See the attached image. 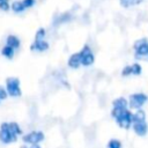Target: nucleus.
I'll return each mask as SVG.
<instances>
[{
	"instance_id": "nucleus-7",
	"label": "nucleus",
	"mask_w": 148,
	"mask_h": 148,
	"mask_svg": "<svg viewBox=\"0 0 148 148\" xmlns=\"http://www.w3.org/2000/svg\"><path fill=\"white\" fill-rule=\"evenodd\" d=\"M81 53V65L83 66H90L95 61V57L88 45H84L83 49L80 51Z\"/></svg>"
},
{
	"instance_id": "nucleus-26",
	"label": "nucleus",
	"mask_w": 148,
	"mask_h": 148,
	"mask_svg": "<svg viewBox=\"0 0 148 148\" xmlns=\"http://www.w3.org/2000/svg\"><path fill=\"white\" fill-rule=\"evenodd\" d=\"M21 148H28V147H27V146H22Z\"/></svg>"
},
{
	"instance_id": "nucleus-18",
	"label": "nucleus",
	"mask_w": 148,
	"mask_h": 148,
	"mask_svg": "<svg viewBox=\"0 0 148 148\" xmlns=\"http://www.w3.org/2000/svg\"><path fill=\"white\" fill-rule=\"evenodd\" d=\"M131 71H132L133 75H140L142 68H141V66L139 64H133V65H131Z\"/></svg>"
},
{
	"instance_id": "nucleus-20",
	"label": "nucleus",
	"mask_w": 148,
	"mask_h": 148,
	"mask_svg": "<svg viewBox=\"0 0 148 148\" xmlns=\"http://www.w3.org/2000/svg\"><path fill=\"white\" fill-rule=\"evenodd\" d=\"M44 37H45V29L39 28L35 35V39H44Z\"/></svg>"
},
{
	"instance_id": "nucleus-23",
	"label": "nucleus",
	"mask_w": 148,
	"mask_h": 148,
	"mask_svg": "<svg viewBox=\"0 0 148 148\" xmlns=\"http://www.w3.org/2000/svg\"><path fill=\"white\" fill-rule=\"evenodd\" d=\"M7 96H8L7 90H6V89H5L2 86H0V101L6 99V98H7Z\"/></svg>"
},
{
	"instance_id": "nucleus-6",
	"label": "nucleus",
	"mask_w": 148,
	"mask_h": 148,
	"mask_svg": "<svg viewBox=\"0 0 148 148\" xmlns=\"http://www.w3.org/2000/svg\"><path fill=\"white\" fill-rule=\"evenodd\" d=\"M44 140V133L40 131H32L29 132L28 134L23 135V141L25 143H30V145H37L39 142H42Z\"/></svg>"
},
{
	"instance_id": "nucleus-8",
	"label": "nucleus",
	"mask_w": 148,
	"mask_h": 148,
	"mask_svg": "<svg viewBox=\"0 0 148 148\" xmlns=\"http://www.w3.org/2000/svg\"><path fill=\"white\" fill-rule=\"evenodd\" d=\"M133 124V131L135 132V134H138L139 136H145L148 132V125L145 120L142 121H135L132 123Z\"/></svg>"
},
{
	"instance_id": "nucleus-1",
	"label": "nucleus",
	"mask_w": 148,
	"mask_h": 148,
	"mask_svg": "<svg viewBox=\"0 0 148 148\" xmlns=\"http://www.w3.org/2000/svg\"><path fill=\"white\" fill-rule=\"evenodd\" d=\"M111 116L116 119L117 124L121 128L127 130L132 125V112L128 111L127 108H113Z\"/></svg>"
},
{
	"instance_id": "nucleus-22",
	"label": "nucleus",
	"mask_w": 148,
	"mask_h": 148,
	"mask_svg": "<svg viewBox=\"0 0 148 148\" xmlns=\"http://www.w3.org/2000/svg\"><path fill=\"white\" fill-rule=\"evenodd\" d=\"M132 74V71H131V66H125L121 71V75L123 76H128Z\"/></svg>"
},
{
	"instance_id": "nucleus-2",
	"label": "nucleus",
	"mask_w": 148,
	"mask_h": 148,
	"mask_svg": "<svg viewBox=\"0 0 148 148\" xmlns=\"http://www.w3.org/2000/svg\"><path fill=\"white\" fill-rule=\"evenodd\" d=\"M6 90H7V94L9 96H13V97L21 96L22 91L20 88V80L17 77H14V76L7 77L6 79Z\"/></svg>"
},
{
	"instance_id": "nucleus-11",
	"label": "nucleus",
	"mask_w": 148,
	"mask_h": 148,
	"mask_svg": "<svg viewBox=\"0 0 148 148\" xmlns=\"http://www.w3.org/2000/svg\"><path fill=\"white\" fill-rule=\"evenodd\" d=\"M6 44L9 45V46H12L14 50H16V49L20 47L21 42H20V39H18L16 36H14V35H9V36L7 37V39H6Z\"/></svg>"
},
{
	"instance_id": "nucleus-15",
	"label": "nucleus",
	"mask_w": 148,
	"mask_h": 148,
	"mask_svg": "<svg viewBox=\"0 0 148 148\" xmlns=\"http://www.w3.org/2000/svg\"><path fill=\"white\" fill-rule=\"evenodd\" d=\"M112 105H113V108H127L128 102L124 97H118L112 102Z\"/></svg>"
},
{
	"instance_id": "nucleus-17",
	"label": "nucleus",
	"mask_w": 148,
	"mask_h": 148,
	"mask_svg": "<svg viewBox=\"0 0 148 148\" xmlns=\"http://www.w3.org/2000/svg\"><path fill=\"white\" fill-rule=\"evenodd\" d=\"M120 1V5L123 7H131V6H136V5H140L143 0H119Z\"/></svg>"
},
{
	"instance_id": "nucleus-19",
	"label": "nucleus",
	"mask_w": 148,
	"mask_h": 148,
	"mask_svg": "<svg viewBox=\"0 0 148 148\" xmlns=\"http://www.w3.org/2000/svg\"><path fill=\"white\" fill-rule=\"evenodd\" d=\"M108 148H121V143L119 140L112 139L108 142Z\"/></svg>"
},
{
	"instance_id": "nucleus-21",
	"label": "nucleus",
	"mask_w": 148,
	"mask_h": 148,
	"mask_svg": "<svg viewBox=\"0 0 148 148\" xmlns=\"http://www.w3.org/2000/svg\"><path fill=\"white\" fill-rule=\"evenodd\" d=\"M0 9L3 10V12H7L9 9V5H8V0H3V1H0Z\"/></svg>"
},
{
	"instance_id": "nucleus-14",
	"label": "nucleus",
	"mask_w": 148,
	"mask_h": 148,
	"mask_svg": "<svg viewBox=\"0 0 148 148\" xmlns=\"http://www.w3.org/2000/svg\"><path fill=\"white\" fill-rule=\"evenodd\" d=\"M142 120H146V113L143 110L141 109H138V111L133 114L132 113V123H135V121H142Z\"/></svg>"
},
{
	"instance_id": "nucleus-10",
	"label": "nucleus",
	"mask_w": 148,
	"mask_h": 148,
	"mask_svg": "<svg viewBox=\"0 0 148 148\" xmlns=\"http://www.w3.org/2000/svg\"><path fill=\"white\" fill-rule=\"evenodd\" d=\"M80 65H81V53L80 52L73 53L68 59V66L71 68H79Z\"/></svg>"
},
{
	"instance_id": "nucleus-27",
	"label": "nucleus",
	"mask_w": 148,
	"mask_h": 148,
	"mask_svg": "<svg viewBox=\"0 0 148 148\" xmlns=\"http://www.w3.org/2000/svg\"><path fill=\"white\" fill-rule=\"evenodd\" d=\"M0 1H3V0H0Z\"/></svg>"
},
{
	"instance_id": "nucleus-4",
	"label": "nucleus",
	"mask_w": 148,
	"mask_h": 148,
	"mask_svg": "<svg viewBox=\"0 0 148 148\" xmlns=\"http://www.w3.org/2000/svg\"><path fill=\"white\" fill-rule=\"evenodd\" d=\"M148 101V96L143 92H136L130 96L128 105L131 109H141V106Z\"/></svg>"
},
{
	"instance_id": "nucleus-12",
	"label": "nucleus",
	"mask_w": 148,
	"mask_h": 148,
	"mask_svg": "<svg viewBox=\"0 0 148 148\" xmlns=\"http://www.w3.org/2000/svg\"><path fill=\"white\" fill-rule=\"evenodd\" d=\"M8 128H9V131H10V133H12V134H14L15 136H17V135L22 134V130H21V127H20V126H18V124H17V123H15V121L8 123Z\"/></svg>"
},
{
	"instance_id": "nucleus-24",
	"label": "nucleus",
	"mask_w": 148,
	"mask_h": 148,
	"mask_svg": "<svg viewBox=\"0 0 148 148\" xmlns=\"http://www.w3.org/2000/svg\"><path fill=\"white\" fill-rule=\"evenodd\" d=\"M22 2H23L24 7H25V9H27V8H30V7H32V6L35 5L36 0H22Z\"/></svg>"
},
{
	"instance_id": "nucleus-5",
	"label": "nucleus",
	"mask_w": 148,
	"mask_h": 148,
	"mask_svg": "<svg viewBox=\"0 0 148 148\" xmlns=\"http://www.w3.org/2000/svg\"><path fill=\"white\" fill-rule=\"evenodd\" d=\"M17 140V136L10 133L8 128V123H2L0 126V141L2 143H12Z\"/></svg>"
},
{
	"instance_id": "nucleus-16",
	"label": "nucleus",
	"mask_w": 148,
	"mask_h": 148,
	"mask_svg": "<svg viewBox=\"0 0 148 148\" xmlns=\"http://www.w3.org/2000/svg\"><path fill=\"white\" fill-rule=\"evenodd\" d=\"M12 9H13V12H15V13H22V12L25 10V7H24V5H23V2H22V0H21V1H15V2H13V3H12Z\"/></svg>"
},
{
	"instance_id": "nucleus-3",
	"label": "nucleus",
	"mask_w": 148,
	"mask_h": 148,
	"mask_svg": "<svg viewBox=\"0 0 148 148\" xmlns=\"http://www.w3.org/2000/svg\"><path fill=\"white\" fill-rule=\"evenodd\" d=\"M133 49L135 51V58L143 59V58L148 57V39L147 38L138 39L134 43Z\"/></svg>"
},
{
	"instance_id": "nucleus-13",
	"label": "nucleus",
	"mask_w": 148,
	"mask_h": 148,
	"mask_svg": "<svg viewBox=\"0 0 148 148\" xmlns=\"http://www.w3.org/2000/svg\"><path fill=\"white\" fill-rule=\"evenodd\" d=\"M14 49L12 47V46H9V45H5L2 49H1V54L5 57V58H8V59H12L13 57H14Z\"/></svg>"
},
{
	"instance_id": "nucleus-9",
	"label": "nucleus",
	"mask_w": 148,
	"mask_h": 148,
	"mask_svg": "<svg viewBox=\"0 0 148 148\" xmlns=\"http://www.w3.org/2000/svg\"><path fill=\"white\" fill-rule=\"evenodd\" d=\"M47 49H49V43L44 39H35V42L30 46L31 51H38V52L46 51Z\"/></svg>"
},
{
	"instance_id": "nucleus-25",
	"label": "nucleus",
	"mask_w": 148,
	"mask_h": 148,
	"mask_svg": "<svg viewBox=\"0 0 148 148\" xmlns=\"http://www.w3.org/2000/svg\"><path fill=\"white\" fill-rule=\"evenodd\" d=\"M30 148H40V147H39V146H38V143H37V145H31V147H30Z\"/></svg>"
}]
</instances>
